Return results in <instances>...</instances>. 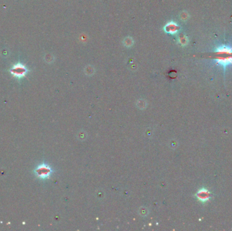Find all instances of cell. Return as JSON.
Instances as JSON below:
<instances>
[{
	"label": "cell",
	"instance_id": "obj_2",
	"mask_svg": "<svg viewBox=\"0 0 232 231\" xmlns=\"http://www.w3.org/2000/svg\"><path fill=\"white\" fill-rule=\"evenodd\" d=\"M34 173L39 178L46 179L50 176L52 173V169L50 167L46 164H41L38 165L35 169H34Z\"/></svg>",
	"mask_w": 232,
	"mask_h": 231
},
{
	"label": "cell",
	"instance_id": "obj_1",
	"mask_svg": "<svg viewBox=\"0 0 232 231\" xmlns=\"http://www.w3.org/2000/svg\"><path fill=\"white\" fill-rule=\"evenodd\" d=\"M215 61L225 67L232 65V48L227 46L218 48L215 51Z\"/></svg>",
	"mask_w": 232,
	"mask_h": 231
},
{
	"label": "cell",
	"instance_id": "obj_3",
	"mask_svg": "<svg viewBox=\"0 0 232 231\" xmlns=\"http://www.w3.org/2000/svg\"><path fill=\"white\" fill-rule=\"evenodd\" d=\"M26 73H27V70H26L25 67L20 64L15 65L11 70L12 74L18 78H21V77H24L26 74Z\"/></svg>",
	"mask_w": 232,
	"mask_h": 231
},
{
	"label": "cell",
	"instance_id": "obj_4",
	"mask_svg": "<svg viewBox=\"0 0 232 231\" xmlns=\"http://www.w3.org/2000/svg\"><path fill=\"white\" fill-rule=\"evenodd\" d=\"M206 191L204 190V193H202V191H201L200 193L197 194L199 199L204 200V201H206V200L208 199V193H206Z\"/></svg>",
	"mask_w": 232,
	"mask_h": 231
}]
</instances>
